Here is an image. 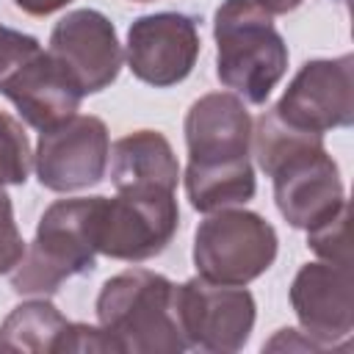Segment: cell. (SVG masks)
Returning <instances> with one entry per match:
<instances>
[{
  "label": "cell",
  "instance_id": "6da1fadb",
  "mask_svg": "<svg viewBox=\"0 0 354 354\" xmlns=\"http://www.w3.org/2000/svg\"><path fill=\"white\" fill-rule=\"evenodd\" d=\"M216 75L241 100L263 105L288 69V44L260 0H224L213 19Z\"/></svg>",
  "mask_w": 354,
  "mask_h": 354
},
{
  "label": "cell",
  "instance_id": "7a4b0ae2",
  "mask_svg": "<svg viewBox=\"0 0 354 354\" xmlns=\"http://www.w3.org/2000/svg\"><path fill=\"white\" fill-rule=\"evenodd\" d=\"M97 321L122 354H180L185 340L174 318V282L147 268L105 279Z\"/></svg>",
  "mask_w": 354,
  "mask_h": 354
},
{
  "label": "cell",
  "instance_id": "3957f363",
  "mask_svg": "<svg viewBox=\"0 0 354 354\" xmlns=\"http://www.w3.org/2000/svg\"><path fill=\"white\" fill-rule=\"evenodd\" d=\"M100 196L53 202L39 218L30 246L11 271V288L22 296L55 293L64 279L94 268Z\"/></svg>",
  "mask_w": 354,
  "mask_h": 354
},
{
  "label": "cell",
  "instance_id": "277c9868",
  "mask_svg": "<svg viewBox=\"0 0 354 354\" xmlns=\"http://www.w3.org/2000/svg\"><path fill=\"white\" fill-rule=\"evenodd\" d=\"M277 246V232L263 216L224 207L196 227L194 266L210 282L246 285L271 268Z\"/></svg>",
  "mask_w": 354,
  "mask_h": 354
},
{
  "label": "cell",
  "instance_id": "5b68a950",
  "mask_svg": "<svg viewBox=\"0 0 354 354\" xmlns=\"http://www.w3.org/2000/svg\"><path fill=\"white\" fill-rule=\"evenodd\" d=\"M180 207L174 191H116L100 196L97 207V254L141 263L160 254L174 238Z\"/></svg>",
  "mask_w": 354,
  "mask_h": 354
},
{
  "label": "cell",
  "instance_id": "8992f818",
  "mask_svg": "<svg viewBox=\"0 0 354 354\" xmlns=\"http://www.w3.org/2000/svg\"><path fill=\"white\" fill-rule=\"evenodd\" d=\"M254 296L243 285L191 277L174 285V318L188 348L241 351L254 326Z\"/></svg>",
  "mask_w": 354,
  "mask_h": 354
},
{
  "label": "cell",
  "instance_id": "52a82bcc",
  "mask_svg": "<svg viewBox=\"0 0 354 354\" xmlns=\"http://www.w3.org/2000/svg\"><path fill=\"white\" fill-rule=\"evenodd\" d=\"M108 158L111 141L105 122L91 113H75L55 130L41 133L33 152V166L44 188L69 194L97 185L105 177Z\"/></svg>",
  "mask_w": 354,
  "mask_h": 354
},
{
  "label": "cell",
  "instance_id": "ba28073f",
  "mask_svg": "<svg viewBox=\"0 0 354 354\" xmlns=\"http://www.w3.org/2000/svg\"><path fill=\"white\" fill-rule=\"evenodd\" d=\"M268 177L282 218L296 230H313L346 205L340 171L324 149V138L288 155Z\"/></svg>",
  "mask_w": 354,
  "mask_h": 354
},
{
  "label": "cell",
  "instance_id": "9c48e42d",
  "mask_svg": "<svg viewBox=\"0 0 354 354\" xmlns=\"http://www.w3.org/2000/svg\"><path fill=\"white\" fill-rule=\"evenodd\" d=\"M274 111L293 127L326 133L354 122V58L307 61L288 83Z\"/></svg>",
  "mask_w": 354,
  "mask_h": 354
},
{
  "label": "cell",
  "instance_id": "30bf717a",
  "mask_svg": "<svg viewBox=\"0 0 354 354\" xmlns=\"http://www.w3.org/2000/svg\"><path fill=\"white\" fill-rule=\"evenodd\" d=\"M196 22L177 11H160L138 17L127 30V66L130 72L155 88L183 83L199 58Z\"/></svg>",
  "mask_w": 354,
  "mask_h": 354
},
{
  "label": "cell",
  "instance_id": "8fae6325",
  "mask_svg": "<svg viewBox=\"0 0 354 354\" xmlns=\"http://www.w3.org/2000/svg\"><path fill=\"white\" fill-rule=\"evenodd\" d=\"M47 53L66 69L83 97L108 88L124 61L113 22L94 8H77L61 17L50 33Z\"/></svg>",
  "mask_w": 354,
  "mask_h": 354
},
{
  "label": "cell",
  "instance_id": "7c38bea8",
  "mask_svg": "<svg viewBox=\"0 0 354 354\" xmlns=\"http://www.w3.org/2000/svg\"><path fill=\"white\" fill-rule=\"evenodd\" d=\"M293 313L315 343L324 348L346 343L354 329L351 268L335 263H307L290 285Z\"/></svg>",
  "mask_w": 354,
  "mask_h": 354
},
{
  "label": "cell",
  "instance_id": "4fadbf2b",
  "mask_svg": "<svg viewBox=\"0 0 354 354\" xmlns=\"http://www.w3.org/2000/svg\"><path fill=\"white\" fill-rule=\"evenodd\" d=\"M188 166H227L249 160L252 116L241 97L213 91L199 97L185 113Z\"/></svg>",
  "mask_w": 354,
  "mask_h": 354
},
{
  "label": "cell",
  "instance_id": "5bb4252c",
  "mask_svg": "<svg viewBox=\"0 0 354 354\" xmlns=\"http://www.w3.org/2000/svg\"><path fill=\"white\" fill-rule=\"evenodd\" d=\"M0 94H6L19 116L39 133L69 122L83 100L77 83L47 50H36L28 61H22L0 83Z\"/></svg>",
  "mask_w": 354,
  "mask_h": 354
},
{
  "label": "cell",
  "instance_id": "9a60e30c",
  "mask_svg": "<svg viewBox=\"0 0 354 354\" xmlns=\"http://www.w3.org/2000/svg\"><path fill=\"white\" fill-rule=\"evenodd\" d=\"M111 183L116 191H174L180 163L169 138L158 130H136L111 147Z\"/></svg>",
  "mask_w": 354,
  "mask_h": 354
},
{
  "label": "cell",
  "instance_id": "2e32d148",
  "mask_svg": "<svg viewBox=\"0 0 354 354\" xmlns=\"http://www.w3.org/2000/svg\"><path fill=\"white\" fill-rule=\"evenodd\" d=\"M183 180L188 202L199 213H216L224 207L246 205L257 188L252 160H238L227 166H188Z\"/></svg>",
  "mask_w": 354,
  "mask_h": 354
},
{
  "label": "cell",
  "instance_id": "e0dca14e",
  "mask_svg": "<svg viewBox=\"0 0 354 354\" xmlns=\"http://www.w3.org/2000/svg\"><path fill=\"white\" fill-rule=\"evenodd\" d=\"M69 321L55 304L44 299L25 301L8 313L0 324V351H50L58 354V343Z\"/></svg>",
  "mask_w": 354,
  "mask_h": 354
},
{
  "label": "cell",
  "instance_id": "ac0fdd59",
  "mask_svg": "<svg viewBox=\"0 0 354 354\" xmlns=\"http://www.w3.org/2000/svg\"><path fill=\"white\" fill-rule=\"evenodd\" d=\"M33 152L22 124L0 111V185H22L30 174Z\"/></svg>",
  "mask_w": 354,
  "mask_h": 354
},
{
  "label": "cell",
  "instance_id": "d6986e66",
  "mask_svg": "<svg viewBox=\"0 0 354 354\" xmlns=\"http://www.w3.org/2000/svg\"><path fill=\"white\" fill-rule=\"evenodd\" d=\"M307 246L326 263L351 268L348 254V205H343L332 218L307 230Z\"/></svg>",
  "mask_w": 354,
  "mask_h": 354
},
{
  "label": "cell",
  "instance_id": "ffe728a7",
  "mask_svg": "<svg viewBox=\"0 0 354 354\" xmlns=\"http://www.w3.org/2000/svg\"><path fill=\"white\" fill-rule=\"evenodd\" d=\"M22 254H25V241L14 221L11 196L0 185V274L14 271V266L22 260Z\"/></svg>",
  "mask_w": 354,
  "mask_h": 354
},
{
  "label": "cell",
  "instance_id": "44dd1931",
  "mask_svg": "<svg viewBox=\"0 0 354 354\" xmlns=\"http://www.w3.org/2000/svg\"><path fill=\"white\" fill-rule=\"evenodd\" d=\"M39 47V41L22 30H14V28H6L0 25V83L22 64L28 61Z\"/></svg>",
  "mask_w": 354,
  "mask_h": 354
},
{
  "label": "cell",
  "instance_id": "7402d4cb",
  "mask_svg": "<svg viewBox=\"0 0 354 354\" xmlns=\"http://www.w3.org/2000/svg\"><path fill=\"white\" fill-rule=\"evenodd\" d=\"M64 351H119L116 343L105 335L102 326H88V324H72L66 326L61 343H58V354Z\"/></svg>",
  "mask_w": 354,
  "mask_h": 354
},
{
  "label": "cell",
  "instance_id": "603a6c76",
  "mask_svg": "<svg viewBox=\"0 0 354 354\" xmlns=\"http://www.w3.org/2000/svg\"><path fill=\"white\" fill-rule=\"evenodd\" d=\"M14 3H17L25 14H30V17H47V14L64 8V6L72 3V0H14Z\"/></svg>",
  "mask_w": 354,
  "mask_h": 354
},
{
  "label": "cell",
  "instance_id": "cb8c5ba5",
  "mask_svg": "<svg viewBox=\"0 0 354 354\" xmlns=\"http://www.w3.org/2000/svg\"><path fill=\"white\" fill-rule=\"evenodd\" d=\"M271 14H288V11H293V8H299L301 6V0H260Z\"/></svg>",
  "mask_w": 354,
  "mask_h": 354
},
{
  "label": "cell",
  "instance_id": "d4e9b609",
  "mask_svg": "<svg viewBox=\"0 0 354 354\" xmlns=\"http://www.w3.org/2000/svg\"><path fill=\"white\" fill-rule=\"evenodd\" d=\"M138 3H144V0H138Z\"/></svg>",
  "mask_w": 354,
  "mask_h": 354
}]
</instances>
